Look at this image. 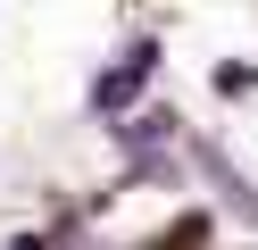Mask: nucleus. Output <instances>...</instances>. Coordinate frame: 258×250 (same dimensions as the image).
Instances as JSON below:
<instances>
[{
    "instance_id": "1",
    "label": "nucleus",
    "mask_w": 258,
    "mask_h": 250,
    "mask_svg": "<svg viewBox=\"0 0 258 250\" xmlns=\"http://www.w3.org/2000/svg\"><path fill=\"white\" fill-rule=\"evenodd\" d=\"M217 83H225V100H250L258 92V67H217Z\"/></svg>"
}]
</instances>
